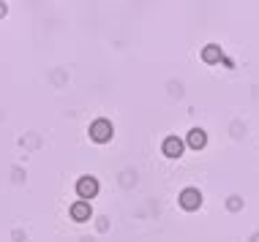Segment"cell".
Wrapping results in <instances>:
<instances>
[{
    "label": "cell",
    "mask_w": 259,
    "mask_h": 242,
    "mask_svg": "<svg viewBox=\"0 0 259 242\" xmlns=\"http://www.w3.org/2000/svg\"><path fill=\"white\" fill-rule=\"evenodd\" d=\"M164 155L166 158H180V155H183V142H180L178 136L164 139Z\"/></svg>",
    "instance_id": "4"
},
{
    "label": "cell",
    "mask_w": 259,
    "mask_h": 242,
    "mask_svg": "<svg viewBox=\"0 0 259 242\" xmlns=\"http://www.w3.org/2000/svg\"><path fill=\"white\" fill-rule=\"evenodd\" d=\"M199 204H202V196H199L197 188H186L180 193V207H183V210L194 212V210H199Z\"/></svg>",
    "instance_id": "3"
},
{
    "label": "cell",
    "mask_w": 259,
    "mask_h": 242,
    "mask_svg": "<svg viewBox=\"0 0 259 242\" xmlns=\"http://www.w3.org/2000/svg\"><path fill=\"white\" fill-rule=\"evenodd\" d=\"M3 14H6V3H0V17H3Z\"/></svg>",
    "instance_id": "8"
},
{
    "label": "cell",
    "mask_w": 259,
    "mask_h": 242,
    "mask_svg": "<svg viewBox=\"0 0 259 242\" xmlns=\"http://www.w3.org/2000/svg\"><path fill=\"white\" fill-rule=\"evenodd\" d=\"M71 218L74 220H90V204L82 199V202L71 204Z\"/></svg>",
    "instance_id": "5"
},
{
    "label": "cell",
    "mask_w": 259,
    "mask_h": 242,
    "mask_svg": "<svg viewBox=\"0 0 259 242\" xmlns=\"http://www.w3.org/2000/svg\"><path fill=\"white\" fill-rule=\"evenodd\" d=\"M205 142H207V136H205V131H202V128H194L191 134H188V144H191L194 150L205 147Z\"/></svg>",
    "instance_id": "7"
},
{
    "label": "cell",
    "mask_w": 259,
    "mask_h": 242,
    "mask_svg": "<svg viewBox=\"0 0 259 242\" xmlns=\"http://www.w3.org/2000/svg\"><path fill=\"white\" fill-rule=\"evenodd\" d=\"M90 139L93 142H109L112 139V123L109 120H96L93 126H90Z\"/></svg>",
    "instance_id": "1"
},
{
    "label": "cell",
    "mask_w": 259,
    "mask_h": 242,
    "mask_svg": "<svg viewBox=\"0 0 259 242\" xmlns=\"http://www.w3.org/2000/svg\"><path fill=\"white\" fill-rule=\"evenodd\" d=\"M76 193H79V199H93L96 193H99V179L96 177H79Z\"/></svg>",
    "instance_id": "2"
},
{
    "label": "cell",
    "mask_w": 259,
    "mask_h": 242,
    "mask_svg": "<svg viewBox=\"0 0 259 242\" xmlns=\"http://www.w3.org/2000/svg\"><path fill=\"white\" fill-rule=\"evenodd\" d=\"M202 60H205V63H219L221 60V46H215V44L205 46V49H202Z\"/></svg>",
    "instance_id": "6"
}]
</instances>
